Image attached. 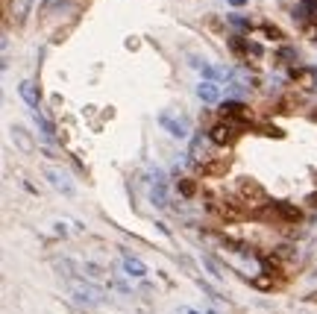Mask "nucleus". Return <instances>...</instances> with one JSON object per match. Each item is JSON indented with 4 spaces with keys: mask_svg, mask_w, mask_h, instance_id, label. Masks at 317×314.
<instances>
[{
    "mask_svg": "<svg viewBox=\"0 0 317 314\" xmlns=\"http://www.w3.org/2000/svg\"><path fill=\"white\" fill-rule=\"evenodd\" d=\"M238 135H241V123H235V121H220V123H215L212 132H209V138H212L218 147H232V144L238 141Z\"/></svg>",
    "mask_w": 317,
    "mask_h": 314,
    "instance_id": "obj_1",
    "label": "nucleus"
},
{
    "mask_svg": "<svg viewBox=\"0 0 317 314\" xmlns=\"http://www.w3.org/2000/svg\"><path fill=\"white\" fill-rule=\"evenodd\" d=\"M73 300L79 303V306H85V309H91V306H100L103 300H106V294L97 288V285H76L73 288Z\"/></svg>",
    "mask_w": 317,
    "mask_h": 314,
    "instance_id": "obj_2",
    "label": "nucleus"
},
{
    "mask_svg": "<svg viewBox=\"0 0 317 314\" xmlns=\"http://www.w3.org/2000/svg\"><path fill=\"white\" fill-rule=\"evenodd\" d=\"M220 115H223V121H235V123H247L250 121V109L244 103H238V100H226L220 106Z\"/></svg>",
    "mask_w": 317,
    "mask_h": 314,
    "instance_id": "obj_3",
    "label": "nucleus"
},
{
    "mask_svg": "<svg viewBox=\"0 0 317 314\" xmlns=\"http://www.w3.org/2000/svg\"><path fill=\"white\" fill-rule=\"evenodd\" d=\"M159 123H162L173 138H185V135H188L185 118H173V112H159Z\"/></svg>",
    "mask_w": 317,
    "mask_h": 314,
    "instance_id": "obj_4",
    "label": "nucleus"
},
{
    "mask_svg": "<svg viewBox=\"0 0 317 314\" xmlns=\"http://www.w3.org/2000/svg\"><path fill=\"white\" fill-rule=\"evenodd\" d=\"M156 185L150 188V203L153 206H159V209H165L168 206V185H165V173L162 170H156Z\"/></svg>",
    "mask_w": 317,
    "mask_h": 314,
    "instance_id": "obj_5",
    "label": "nucleus"
},
{
    "mask_svg": "<svg viewBox=\"0 0 317 314\" xmlns=\"http://www.w3.org/2000/svg\"><path fill=\"white\" fill-rule=\"evenodd\" d=\"M47 179H50V182H53V185H56V188H59V191L65 194V197H73V194H76L73 182H71V179H68L65 173H59V170H47Z\"/></svg>",
    "mask_w": 317,
    "mask_h": 314,
    "instance_id": "obj_6",
    "label": "nucleus"
},
{
    "mask_svg": "<svg viewBox=\"0 0 317 314\" xmlns=\"http://www.w3.org/2000/svg\"><path fill=\"white\" fill-rule=\"evenodd\" d=\"M197 97H200L203 103H218V100H220V91H218V85H215L212 79H203V82L197 85Z\"/></svg>",
    "mask_w": 317,
    "mask_h": 314,
    "instance_id": "obj_7",
    "label": "nucleus"
},
{
    "mask_svg": "<svg viewBox=\"0 0 317 314\" xmlns=\"http://www.w3.org/2000/svg\"><path fill=\"white\" fill-rule=\"evenodd\" d=\"M18 94L24 97V103H26L29 109L38 106V91H35V82H32V79H24V82L18 85Z\"/></svg>",
    "mask_w": 317,
    "mask_h": 314,
    "instance_id": "obj_8",
    "label": "nucleus"
},
{
    "mask_svg": "<svg viewBox=\"0 0 317 314\" xmlns=\"http://www.w3.org/2000/svg\"><path fill=\"white\" fill-rule=\"evenodd\" d=\"M123 270H126L129 276H135V279L147 276V267H144V262H141V259H135V256H129V253H123Z\"/></svg>",
    "mask_w": 317,
    "mask_h": 314,
    "instance_id": "obj_9",
    "label": "nucleus"
},
{
    "mask_svg": "<svg viewBox=\"0 0 317 314\" xmlns=\"http://www.w3.org/2000/svg\"><path fill=\"white\" fill-rule=\"evenodd\" d=\"M29 6H32V0H9V15L15 18V24H21L26 18Z\"/></svg>",
    "mask_w": 317,
    "mask_h": 314,
    "instance_id": "obj_10",
    "label": "nucleus"
},
{
    "mask_svg": "<svg viewBox=\"0 0 317 314\" xmlns=\"http://www.w3.org/2000/svg\"><path fill=\"white\" fill-rule=\"evenodd\" d=\"M12 138L18 141V147H21L24 153H29V150H32V141H29V135H26L21 126H12Z\"/></svg>",
    "mask_w": 317,
    "mask_h": 314,
    "instance_id": "obj_11",
    "label": "nucleus"
},
{
    "mask_svg": "<svg viewBox=\"0 0 317 314\" xmlns=\"http://www.w3.org/2000/svg\"><path fill=\"white\" fill-rule=\"evenodd\" d=\"M226 168H229L226 162H206V165H203V173H206V176H223Z\"/></svg>",
    "mask_w": 317,
    "mask_h": 314,
    "instance_id": "obj_12",
    "label": "nucleus"
},
{
    "mask_svg": "<svg viewBox=\"0 0 317 314\" xmlns=\"http://www.w3.org/2000/svg\"><path fill=\"white\" fill-rule=\"evenodd\" d=\"M176 188H179V194H182V197H194V191H197V185H194L191 179H179V185H176Z\"/></svg>",
    "mask_w": 317,
    "mask_h": 314,
    "instance_id": "obj_13",
    "label": "nucleus"
},
{
    "mask_svg": "<svg viewBox=\"0 0 317 314\" xmlns=\"http://www.w3.org/2000/svg\"><path fill=\"white\" fill-rule=\"evenodd\" d=\"M85 273H88L91 279H100V276H103V270H100V265H94V262H88V265H85Z\"/></svg>",
    "mask_w": 317,
    "mask_h": 314,
    "instance_id": "obj_14",
    "label": "nucleus"
},
{
    "mask_svg": "<svg viewBox=\"0 0 317 314\" xmlns=\"http://www.w3.org/2000/svg\"><path fill=\"white\" fill-rule=\"evenodd\" d=\"M265 35H268V38H282V29H279V26H270V24H265Z\"/></svg>",
    "mask_w": 317,
    "mask_h": 314,
    "instance_id": "obj_15",
    "label": "nucleus"
},
{
    "mask_svg": "<svg viewBox=\"0 0 317 314\" xmlns=\"http://www.w3.org/2000/svg\"><path fill=\"white\" fill-rule=\"evenodd\" d=\"M232 6H247V0H229Z\"/></svg>",
    "mask_w": 317,
    "mask_h": 314,
    "instance_id": "obj_16",
    "label": "nucleus"
},
{
    "mask_svg": "<svg viewBox=\"0 0 317 314\" xmlns=\"http://www.w3.org/2000/svg\"><path fill=\"white\" fill-rule=\"evenodd\" d=\"M179 314H200V312H194V309H179Z\"/></svg>",
    "mask_w": 317,
    "mask_h": 314,
    "instance_id": "obj_17",
    "label": "nucleus"
},
{
    "mask_svg": "<svg viewBox=\"0 0 317 314\" xmlns=\"http://www.w3.org/2000/svg\"><path fill=\"white\" fill-rule=\"evenodd\" d=\"M312 203H315V206H317V194H312Z\"/></svg>",
    "mask_w": 317,
    "mask_h": 314,
    "instance_id": "obj_18",
    "label": "nucleus"
}]
</instances>
